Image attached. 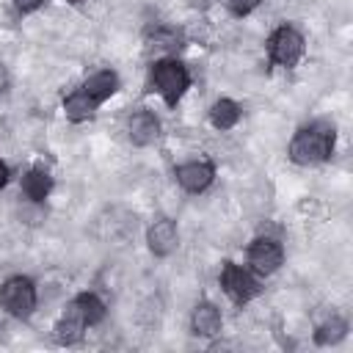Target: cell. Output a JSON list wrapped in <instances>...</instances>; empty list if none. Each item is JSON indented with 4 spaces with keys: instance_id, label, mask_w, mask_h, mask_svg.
I'll list each match as a JSON object with an SVG mask.
<instances>
[{
    "instance_id": "cell-4",
    "label": "cell",
    "mask_w": 353,
    "mask_h": 353,
    "mask_svg": "<svg viewBox=\"0 0 353 353\" xmlns=\"http://www.w3.org/2000/svg\"><path fill=\"white\" fill-rule=\"evenodd\" d=\"M303 52H306V39H303V33L298 30V28H292V25H279L273 33H270V39H268V58H270V63H276V66H281V69H292V66H298V61L303 58Z\"/></svg>"
},
{
    "instance_id": "cell-15",
    "label": "cell",
    "mask_w": 353,
    "mask_h": 353,
    "mask_svg": "<svg viewBox=\"0 0 353 353\" xmlns=\"http://www.w3.org/2000/svg\"><path fill=\"white\" fill-rule=\"evenodd\" d=\"M97 108H99V102L91 99L83 88H74L72 94L63 97V116H66L72 124H83V121H88V119L97 113Z\"/></svg>"
},
{
    "instance_id": "cell-20",
    "label": "cell",
    "mask_w": 353,
    "mask_h": 353,
    "mask_svg": "<svg viewBox=\"0 0 353 353\" xmlns=\"http://www.w3.org/2000/svg\"><path fill=\"white\" fill-rule=\"evenodd\" d=\"M8 179H11V168L6 165V160H0V190L8 185Z\"/></svg>"
},
{
    "instance_id": "cell-18",
    "label": "cell",
    "mask_w": 353,
    "mask_h": 353,
    "mask_svg": "<svg viewBox=\"0 0 353 353\" xmlns=\"http://www.w3.org/2000/svg\"><path fill=\"white\" fill-rule=\"evenodd\" d=\"M232 17H248L251 11H256L262 6V0H218Z\"/></svg>"
},
{
    "instance_id": "cell-11",
    "label": "cell",
    "mask_w": 353,
    "mask_h": 353,
    "mask_svg": "<svg viewBox=\"0 0 353 353\" xmlns=\"http://www.w3.org/2000/svg\"><path fill=\"white\" fill-rule=\"evenodd\" d=\"M85 320H83V314L77 312V306L69 301L66 303V309H63V314L58 317V323L52 325V336H55V342L58 345H63V347H72V345H77L80 339H83V334H85Z\"/></svg>"
},
{
    "instance_id": "cell-19",
    "label": "cell",
    "mask_w": 353,
    "mask_h": 353,
    "mask_svg": "<svg viewBox=\"0 0 353 353\" xmlns=\"http://www.w3.org/2000/svg\"><path fill=\"white\" fill-rule=\"evenodd\" d=\"M11 3H14V8L19 14H33V11H39L44 6V0H11Z\"/></svg>"
},
{
    "instance_id": "cell-9",
    "label": "cell",
    "mask_w": 353,
    "mask_h": 353,
    "mask_svg": "<svg viewBox=\"0 0 353 353\" xmlns=\"http://www.w3.org/2000/svg\"><path fill=\"white\" fill-rule=\"evenodd\" d=\"M160 132H163L160 119H157L152 110H146V108L135 110V113L127 119V135H130L132 146H152V143L160 138Z\"/></svg>"
},
{
    "instance_id": "cell-21",
    "label": "cell",
    "mask_w": 353,
    "mask_h": 353,
    "mask_svg": "<svg viewBox=\"0 0 353 353\" xmlns=\"http://www.w3.org/2000/svg\"><path fill=\"white\" fill-rule=\"evenodd\" d=\"M66 3H72V6H80V3H88V0H66Z\"/></svg>"
},
{
    "instance_id": "cell-3",
    "label": "cell",
    "mask_w": 353,
    "mask_h": 353,
    "mask_svg": "<svg viewBox=\"0 0 353 353\" xmlns=\"http://www.w3.org/2000/svg\"><path fill=\"white\" fill-rule=\"evenodd\" d=\"M0 306L14 320H30L39 306V290L30 276H11L0 284Z\"/></svg>"
},
{
    "instance_id": "cell-16",
    "label": "cell",
    "mask_w": 353,
    "mask_h": 353,
    "mask_svg": "<svg viewBox=\"0 0 353 353\" xmlns=\"http://www.w3.org/2000/svg\"><path fill=\"white\" fill-rule=\"evenodd\" d=\"M72 303L77 306V312L83 314V320H85L88 328L99 325V323L105 320V314H108V306H105V301H102L97 292H77V295L72 298Z\"/></svg>"
},
{
    "instance_id": "cell-14",
    "label": "cell",
    "mask_w": 353,
    "mask_h": 353,
    "mask_svg": "<svg viewBox=\"0 0 353 353\" xmlns=\"http://www.w3.org/2000/svg\"><path fill=\"white\" fill-rule=\"evenodd\" d=\"M240 116H243V108H240L234 99H229V97L215 99V102L210 105V110H207V119H210L212 130H218V132L234 130L237 121H240Z\"/></svg>"
},
{
    "instance_id": "cell-8",
    "label": "cell",
    "mask_w": 353,
    "mask_h": 353,
    "mask_svg": "<svg viewBox=\"0 0 353 353\" xmlns=\"http://www.w3.org/2000/svg\"><path fill=\"white\" fill-rule=\"evenodd\" d=\"M146 245L160 259L163 256H171L176 251V245H179V226H176V221L168 218V215L154 218L149 223V229H146Z\"/></svg>"
},
{
    "instance_id": "cell-13",
    "label": "cell",
    "mask_w": 353,
    "mask_h": 353,
    "mask_svg": "<svg viewBox=\"0 0 353 353\" xmlns=\"http://www.w3.org/2000/svg\"><path fill=\"white\" fill-rule=\"evenodd\" d=\"M91 99H97L99 105L102 102H108L119 88H121V80H119V74L113 72V69H99V72H94L91 77H85V83L80 85Z\"/></svg>"
},
{
    "instance_id": "cell-12",
    "label": "cell",
    "mask_w": 353,
    "mask_h": 353,
    "mask_svg": "<svg viewBox=\"0 0 353 353\" xmlns=\"http://www.w3.org/2000/svg\"><path fill=\"white\" fill-rule=\"evenodd\" d=\"M52 188H55V179L44 165H33L22 174V196L30 204H41L52 193Z\"/></svg>"
},
{
    "instance_id": "cell-1",
    "label": "cell",
    "mask_w": 353,
    "mask_h": 353,
    "mask_svg": "<svg viewBox=\"0 0 353 353\" xmlns=\"http://www.w3.org/2000/svg\"><path fill=\"white\" fill-rule=\"evenodd\" d=\"M334 141H336V132L334 127L317 121V124H306L301 127L292 138H290V146H287V157L295 163V165H320L325 160H331L334 154Z\"/></svg>"
},
{
    "instance_id": "cell-7",
    "label": "cell",
    "mask_w": 353,
    "mask_h": 353,
    "mask_svg": "<svg viewBox=\"0 0 353 353\" xmlns=\"http://www.w3.org/2000/svg\"><path fill=\"white\" fill-rule=\"evenodd\" d=\"M174 176L185 193L199 196L215 182V163L212 160H188L174 168Z\"/></svg>"
},
{
    "instance_id": "cell-5",
    "label": "cell",
    "mask_w": 353,
    "mask_h": 353,
    "mask_svg": "<svg viewBox=\"0 0 353 353\" xmlns=\"http://www.w3.org/2000/svg\"><path fill=\"white\" fill-rule=\"evenodd\" d=\"M245 268L254 276H273L281 265H284V245L270 237V234H259L248 243L245 248Z\"/></svg>"
},
{
    "instance_id": "cell-10",
    "label": "cell",
    "mask_w": 353,
    "mask_h": 353,
    "mask_svg": "<svg viewBox=\"0 0 353 353\" xmlns=\"http://www.w3.org/2000/svg\"><path fill=\"white\" fill-rule=\"evenodd\" d=\"M190 331L196 336H204V339H212L223 331V314L221 309L212 303V301H199L190 312Z\"/></svg>"
},
{
    "instance_id": "cell-6",
    "label": "cell",
    "mask_w": 353,
    "mask_h": 353,
    "mask_svg": "<svg viewBox=\"0 0 353 353\" xmlns=\"http://www.w3.org/2000/svg\"><path fill=\"white\" fill-rule=\"evenodd\" d=\"M218 281H221V290L226 292V298H229L232 303H237V306H245V303H251V301L259 295V281H256V276H254L248 268L237 265V262H223Z\"/></svg>"
},
{
    "instance_id": "cell-2",
    "label": "cell",
    "mask_w": 353,
    "mask_h": 353,
    "mask_svg": "<svg viewBox=\"0 0 353 353\" xmlns=\"http://www.w3.org/2000/svg\"><path fill=\"white\" fill-rule=\"evenodd\" d=\"M149 85L163 97L168 108H176V102L190 88V69L176 58H160L149 66Z\"/></svg>"
},
{
    "instance_id": "cell-17",
    "label": "cell",
    "mask_w": 353,
    "mask_h": 353,
    "mask_svg": "<svg viewBox=\"0 0 353 353\" xmlns=\"http://www.w3.org/2000/svg\"><path fill=\"white\" fill-rule=\"evenodd\" d=\"M345 336H347V320L339 317V314L325 317V320L314 328V345H320V347L336 345V342H342Z\"/></svg>"
}]
</instances>
